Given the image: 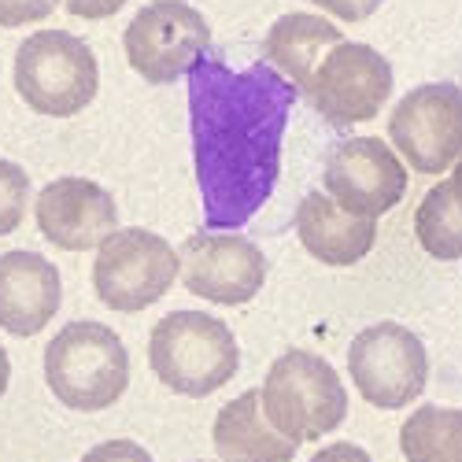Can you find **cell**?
I'll use <instances>...</instances> for the list:
<instances>
[{
  "instance_id": "cell-23",
  "label": "cell",
  "mask_w": 462,
  "mask_h": 462,
  "mask_svg": "<svg viewBox=\"0 0 462 462\" xmlns=\"http://www.w3.org/2000/svg\"><path fill=\"white\" fill-rule=\"evenodd\" d=\"M311 462H374V455L352 440H333L311 455Z\"/></svg>"
},
{
  "instance_id": "cell-11",
  "label": "cell",
  "mask_w": 462,
  "mask_h": 462,
  "mask_svg": "<svg viewBox=\"0 0 462 462\" xmlns=\"http://www.w3.org/2000/svg\"><path fill=\"white\" fill-rule=\"evenodd\" d=\"M181 285L208 303L241 307L266 282V255L245 234H197L178 248Z\"/></svg>"
},
{
  "instance_id": "cell-2",
  "label": "cell",
  "mask_w": 462,
  "mask_h": 462,
  "mask_svg": "<svg viewBox=\"0 0 462 462\" xmlns=\"http://www.w3.org/2000/svg\"><path fill=\"white\" fill-rule=\"evenodd\" d=\"M148 363L171 393L204 400L234 381L241 366L237 337L208 311H171L152 326Z\"/></svg>"
},
{
  "instance_id": "cell-12",
  "label": "cell",
  "mask_w": 462,
  "mask_h": 462,
  "mask_svg": "<svg viewBox=\"0 0 462 462\" xmlns=\"http://www.w3.org/2000/svg\"><path fill=\"white\" fill-rule=\"evenodd\" d=\"M42 237L63 252H97L119 229V208L111 192L89 178L67 174L49 181L33 200Z\"/></svg>"
},
{
  "instance_id": "cell-6",
  "label": "cell",
  "mask_w": 462,
  "mask_h": 462,
  "mask_svg": "<svg viewBox=\"0 0 462 462\" xmlns=\"http://www.w3.org/2000/svg\"><path fill=\"white\" fill-rule=\"evenodd\" d=\"M123 49L148 86H174L208 56L211 26L185 0H152L130 19Z\"/></svg>"
},
{
  "instance_id": "cell-15",
  "label": "cell",
  "mask_w": 462,
  "mask_h": 462,
  "mask_svg": "<svg viewBox=\"0 0 462 462\" xmlns=\"http://www.w3.org/2000/svg\"><path fill=\"white\" fill-rule=\"evenodd\" d=\"M211 444H215L218 462H292L300 448L296 440H289L285 433L271 426L255 389L229 400L215 414Z\"/></svg>"
},
{
  "instance_id": "cell-3",
  "label": "cell",
  "mask_w": 462,
  "mask_h": 462,
  "mask_svg": "<svg viewBox=\"0 0 462 462\" xmlns=\"http://www.w3.org/2000/svg\"><path fill=\"white\" fill-rule=\"evenodd\" d=\"M259 403L271 426L296 444L337 433L348 418V389L329 359L292 348L278 356L259 384Z\"/></svg>"
},
{
  "instance_id": "cell-10",
  "label": "cell",
  "mask_w": 462,
  "mask_h": 462,
  "mask_svg": "<svg viewBox=\"0 0 462 462\" xmlns=\"http://www.w3.org/2000/svg\"><path fill=\"white\" fill-rule=\"evenodd\" d=\"M322 185L348 215L381 218L403 200L407 167L393 144L377 137H344L329 148Z\"/></svg>"
},
{
  "instance_id": "cell-21",
  "label": "cell",
  "mask_w": 462,
  "mask_h": 462,
  "mask_svg": "<svg viewBox=\"0 0 462 462\" xmlns=\"http://www.w3.org/2000/svg\"><path fill=\"white\" fill-rule=\"evenodd\" d=\"M82 462H152L137 440H104L82 455Z\"/></svg>"
},
{
  "instance_id": "cell-8",
  "label": "cell",
  "mask_w": 462,
  "mask_h": 462,
  "mask_svg": "<svg viewBox=\"0 0 462 462\" xmlns=\"http://www.w3.org/2000/svg\"><path fill=\"white\" fill-rule=\"evenodd\" d=\"M303 97L326 123L333 126H359L393 97V63L384 60L374 45L363 42H340L333 45L311 79L303 86Z\"/></svg>"
},
{
  "instance_id": "cell-24",
  "label": "cell",
  "mask_w": 462,
  "mask_h": 462,
  "mask_svg": "<svg viewBox=\"0 0 462 462\" xmlns=\"http://www.w3.org/2000/svg\"><path fill=\"white\" fill-rule=\"evenodd\" d=\"M63 8L74 19H107L126 8V0H63Z\"/></svg>"
},
{
  "instance_id": "cell-7",
  "label": "cell",
  "mask_w": 462,
  "mask_h": 462,
  "mask_svg": "<svg viewBox=\"0 0 462 462\" xmlns=\"http://www.w3.org/2000/svg\"><path fill=\"white\" fill-rule=\"evenodd\" d=\"M348 377L370 407L403 411L430 384L426 344L400 322H374L352 340Z\"/></svg>"
},
{
  "instance_id": "cell-1",
  "label": "cell",
  "mask_w": 462,
  "mask_h": 462,
  "mask_svg": "<svg viewBox=\"0 0 462 462\" xmlns=\"http://www.w3.org/2000/svg\"><path fill=\"white\" fill-rule=\"evenodd\" d=\"M45 381L67 411H107L130 384V352L111 326L74 319L49 340Z\"/></svg>"
},
{
  "instance_id": "cell-18",
  "label": "cell",
  "mask_w": 462,
  "mask_h": 462,
  "mask_svg": "<svg viewBox=\"0 0 462 462\" xmlns=\"http://www.w3.org/2000/svg\"><path fill=\"white\" fill-rule=\"evenodd\" d=\"M414 234L426 255L440 259V263H455L462 259V208L451 192V181H437L418 204L414 215Z\"/></svg>"
},
{
  "instance_id": "cell-19",
  "label": "cell",
  "mask_w": 462,
  "mask_h": 462,
  "mask_svg": "<svg viewBox=\"0 0 462 462\" xmlns=\"http://www.w3.org/2000/svg\"><path fill=\"white\" fill-rule=\"evenodd\" d=\"M26 208H30V174L12 160H0V237L15 234L23 226Z\"/></svg>"
},
{
  "instance_id": "cell-9",
  "label": "cell",
  "mask_w": 462,
  "mask_h": 462,
  "mask_svg": "<svg viewBox=\"0 0 462 462\" xmlns=\"http://www.w3.org/2000/svg\"><path fill=\"white\" fill-rule=\"evenodd\" d=\"M396 156L418 174H444L462 160V86L426 82L403 93L389 115Z\"/></svg>"
},
{
  "instance_id": "cell-22",
  "label": "cell",
  "mask_w": 462,
  "mask_h": 462,
  "mask_svg": "<svg viewBox=\"0 0 462 462\" xmlns=\"http://www.w3.org/2000/svg\"><path fill=\"white\" fill-rule=\"evenodd\" d=\"M315 8H322V12H329L333 19H344V23H363V19H370L384 0H311Z\"/></svg>"
},
{
  "instance_id": "cell-5",
  "label": "cell",
  "mask_w": 462,
  "mask_h": 462,
  "mask_svg": "<svg viewBox=\"0 0 462 462\" xmlns=\"http://www.w3.org/2000/svg\"><path fill=\"white\" fill-rule=\"evenodd\" d=\"M178 274H181L178 248L167 245V237L152 234V229L130 226L107 234V241L97 248L93 292L111 311L134 315L160 303L178 282Z\"/></svg>"
},
{
  "instance_id": "cell-13",
  "label": "cell",
  "mask_w": 462,
  "mask_h": 462,
  "mask_svg": "<svg viewBox=\"0 0 462 462\" xmlns=\"http://www.w3.org/2000/svg\"><path fill=\"white\" fill-rule=\"evenodd\" d=\"M63 300V282L56 263L42 252L15 248L0 255V329L12 337L42 333Z\"/></svg>"
},
{
  "instance_id": "cell-16",
  "label": "cell",
  "mask_w": 462,
  "mask_h": 462,
  "mask_svg": "<svg viewBox=\"0 0 462 462\" xmlns=\"http://www.w3.org/2000/svg\"><path fill=\"white\" fill-rule=\"evenodd\" d=\"M340 42H344V33L329 19L311 15V12H285L271 30H266L263 56L278 74L303 86L311 79V70L319 67V60Z\"/></svg>"
},
{
  "instance_id": "cell-25",
  "label": "cell",
  "mask_w": 462,
  "mask_h": 462,
  "mask_svg": "<svg viewBox=\"0 0 462 462\" xmlns=\"http://www.w3.org/2000/svg\"><path fill=\"white\" fill-rule=\"evenodd\" d=\"M8 381H12V363H8V352L0 348V396L8 393Z\"/></svg>"
},
{
  "instance_id": "cell-26",
  "label": "cell",
  "mask_w": 462,
  "mask_h": 462,
  "mask_svg": "<svg viewBox=\"0 0 462 462\" xmlns=\"http://www.w3.org/2000/svg\"><path fill=\"white\" fill-rule=\"evenodd\" d=\"M448 181H451V192H455V200H458V208H462V160L451 167V178H448Z\"/></svg>"
},
{
  "instance_id": "cell-14",
  "label": "cell",
  "mask_w": 462,
  "mask_h": 462,
  "mask_svg": "<svg viewBox=\"0 0 462 462\" xmlns=\"http://www.w3.org/2000/svg\"><path fill=\"white\" fill-rule=\"evenodd\" d=\"M296 237L303 252L326 266H356L374 252L377 218L348 215L329 192H307L296 208Z\"/></svg>"
},
{
  "instance_id": "cell-4",
  "label": "cell",
  "mask_w": 462,
  "mask_h": 462,
  "mask_svg": "<svg viewBox=\"0 0 462 462\" xmlns=\"http://www.w3.org/2000/svg\"><path fill=\"white\" fill-rule=\"evenodd\" d=\"M12 79L30 111L70 119L93 104L100 89V63L79 33L37 30L19 45Z\"/></svg>"
},
{
  "instance_id": "cell-20",
  "label": "cell",
  "mask_w": 462,
  "mask_h": 462,
  "mask_svg": "<svg viewBox=\"0 0 462 462\" xmlns=\"http://www.w3.org/2000/svg\"><path fill=\"white\" fill-rule=\"evenodd\" d=\"M63 0H0V26H30L49 19Z\"/></svg>"
},
{
  "instance_id": "cell-17",
  "label": "cell",
  "mask_w": 462,
  "mask_h": 462,
  "mask_svg": "<svg viewBox=\"0 0 462 462\" xmlns=\"http://www.w3.org/2000/svg\"><path fill=\"white\" fill-rule=\"evenodd\" d=\"M407 462H462V407L426 403L407 414L400 430Z\"/></svg>"
}]
</instances>
